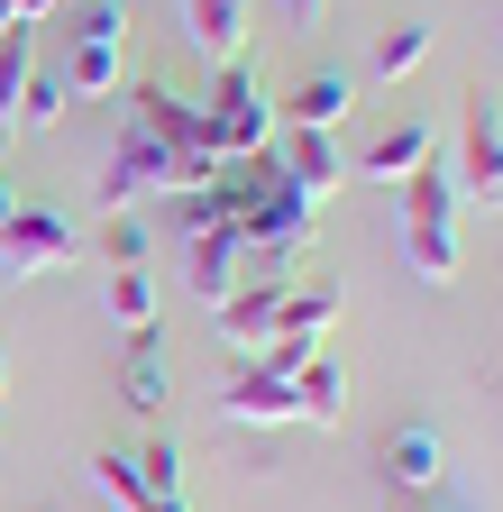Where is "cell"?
<instances>
[{
	"mask_svg": "<svg viewBox=\"0 0 503 512\" xmlns=\"http://www.w3.org/2000/svg\"><path fill=\"white\" fill-rule=\"evenodd\" d=\"M403 192V266L421 275V284H449L458 275V174L449 165H421L412 183H394Z\"/></svg>",
	"mask_w": 503,
	"mask_h": 512,
	"instance_id": "1",
	"label": "cell"
},
{
	"mask_svg": "<svg viewBox=\"0 0 503 512\" xmlns=\"http://www.w3.org/2000/svg\"><path fill=\"white\" fill-rule=\"evenodd\" d=\"M275 147V101H266V83L247 74V64H220L211 74V92H202V156H266Z\"/></svg>",
	"mask_w": 503,
	"mask_h": 512,
	"instance_id": "2",
	"label": "cell"
},
{
	"mask_svg": "<svg viewBox=\"0 0 503 512\" xmlns=\"http://www.w3.org/2000/svg\"><path fill=\"white\" fill-rule=\"evenodd\" d=\"M119 55H129V0H83V19L65 37V55H55V74H65V92H110L119 83Z\"/></svg>",
	"mask_w": 503,
	"mask_h": 512,
	"instance_id": "3",
	"label": "cell"
},
{
	"mask_svg": "<svg viewBox=\"0 0 503 512\" xmlns=\"http://www.w3.org/2000/svg\"><path fill=\"white\" fill-rule=\"evenodd\" d=\"M83 256V238H74V211H55V202H19L10 220H0V275H65Z\"/></svg>",
	"mask_w": 503,
	"mask_h": 512,
	"instance_id": "4",
	"label": "cell"
},
{
	"mask_svg": "<svg viewBox=\"0 0 503 512\" xmlns=\"http://www.w3.org/2000/svg\"><path fill=\"white\" fill-rule=\"evenodd\" d=\"M458 202H485L503 211V101L494 92H467L458 101Z\"/></svg>",
	"mask_w": 503,
	"mask_h": 512,
	"instance_id": "5",
	"label": "cell"
},
{
	"mask_svg": "<svg viewBox=\"0 0 503 512\" xmlns=\"http://www.w3.org/2000/svg\"><path fill=\"white\" fill-rule=\"evenodd\" d=\"M284 293H293V266H257V256H247V284L220 302V339H229L238 357H257V348L275 339V311H284Z\"/></svg>",
	"mask_w": 503,
	"mask_h": 512,
	"instance_id": "6",
	"label": "cell"
},
{
	"mask_svg": "<svg viewBox=\"0 0 503 512\" xmlns=\"http://www.w3.org/2000/svg\"><path fill=\"white\" fill-rule=\"evenodd\" d=\"M375 476H385L394 494H430V485H449V448H439V430L430 421H403V430H385L375 439Z\"/></svg>",
	"mask_w": 503,
	"mask_h": 512,
	"instance_id": "7",
	"label": "cell"
},
{
	"mask_svg": "<svg viewBox=\"0 0 503 512\" xmlns=\"http://www.w3.org/2000/svg\"><path fill=\"white\" fill-rule=\"evenodd\" d=\"M275 165L302 202H330L348 183V156H339V128H275Z\"/></svg>",
	"mask_w": 503,
	"mask_h": 512,
	"instance_id": "8",
	"label": "cell"
},
{
	"mask_svg": "<svg viewBox=\"0 0 503 512\" xmlns=\"http://www.w3.org/2000/svg\"><path fill=\"white\" fill-rule=\"evenodd\" d=\"M129 128L156 138L165 156H202V101H183L174 83H138L129 92Z\"/></svg>",
	"mask_w": 503,
	"mask_h": 512,
	"instance_id": "9",
	"label": "cell"
},
{
	"mask_svg": "<svg viewBox=\"0 0 503 512\" xmlns=\"http://www.w3.org/2000/svg\"><path fill=\"white\" fill-rule=\"evenodd\" d=\"M183 284H193V302H211V311L247 284V238H238V220H229V229H202V238H183Z\"/></svg>",
	"mask_w": 503,
	"mask_h": 512,
	"instance_id": "10",
	"label": "cell"
},
{
	"mask_svg": "<svg viewBox=\"0 0 503 512\" xmlns=\"http://www.w3.org/2000/svg\"><path fill=\"white\" fill-rule=\"evenodd\" d=\"M119 403H129L138 421H165L174 403V375H165V330L147 320V330H129V357H119Z\"/></svg>",
	"mask_w": 503,
	"mask_h": 512,
	"instance_id": "11",
	"label": "cell"
},
{
	"mask_svg": "<svg viewBox=\"0 0 503 512\" xmlns=\"http://www.w3.org/2000/svg\"><path fill=\"white\" fill-rule=\"evenodd\" d=\"M430 156H439V128L430 119H403V128H385V138H366L348 174H366V183H412Z\"/></svg>",
	"mask_w": 503,
	"mask_h": 512,
	"instance_id": "12",
	"label": "cell"
},
{
	"mask_svg": "<svg viewBox=\"0 0 503 512\" xmlns=\"http://www.w3.org/2000/svg\"><path fill=\"white\" fill-rule=\"evenodd\" d=\"M220 412H229L238 430H284V421H293V384L266 375V366H238V375L220 384Z\"/></svg>",
	"mask_w": 503,
	"mask_h": 512,
	"instance_id": "13",
	"label": "cell"
},
{
	"mask_svg": "<svg viewBox=\"0 0 503 512\" xmlns=\"http://www.w3.org/2000/svg\"><path fill=\"white\" fill-rule=\"evenodd\" d=\"M92 485H101L110 512H193V494H156V485L138 476L129 448H101V458H92Z\"/></svg>",
	"mask_w": 503,
	"mask_h": 512,
	"instance_id": "14",
	"label": "cell"
},
{
	"mask_svg": "<svg viewBox=\"0 0 503 512\" xmlns=\"http://www.w3.org/2000/svg\"><path fill=\"white\" fill-rule=\"evenodd\" d=\"M247 10H257V0H183V37H193V46L211 55V64H238Z\"/></svg>",
	"mask_w": 503,
	"mask_h": 512,
	"instance_id": "15",
	"label": "cell"
},
{
	"mask_svg": "<svg viewBox=\"0 0 503 512\" xmlns=\"http://www.w3.org/2000/svg\"><path fill=\"white\" fill-rule=\"evenodd\" d=\"M348 110H357V92H348V74H330V64L284 92V128H339Z\"/></svg>",
	"mask_w": 503,
	"mask_h": 512,
	"instance_id": "16",
	"label": "cell"
},
{
	"mask_svg": "<svg viewBox=\"0 0 503 512\" xmlns=\"http://www.w3.org/2000/svg\"><path fill=\"white\" fill-rule=\"evenodd\" d=\"M339 412H348V366H339V357H311V366L293 375V421L339 430Z\"/></svg>",
	"mask_w": 503,
	"mask_h": 512,
	"instance_id": "17",
	"label": "cell"
},
{
	"mask_svg": "<svg viewBox=\"0 0 503 512\" xmlns=\"http://www.w3.org/2000/svg\"><path fill=\"white\" fill-rule=\"evenodd\" d=\"M28 74H37V28H0V138H10V128H19Z\"/></svg>",
	"mask_w": 503,
	"mask_h": 512,
	"instance_id": "18",
	"label": "cell"
},
{
	"mask_svg": "<svg viewBox=\"0 0 503 512\" xmlns=\"http://www.w3.org/2000/svg\"><path fill=\"white\" fill-rule=\"evenodd\" d=\"M339 320V284H293L284 293V311H275V330H302V339H321Z\"/></svg>",
	"mask_w": 503,
	"mask_h": 512,
	"instance_id": "19",
	"label": "cell"
},
{
	"mask_svg": "<svg viewBox=\"0 0 503 512\" xmlns=\"http://www.w3.org/2000/svg\"><path fill=\"white\" fill-rule=\"evenodd\" d=\"M421 55H430V19H394L385 37H375V74H385V83H403Z\"/></svg>",
	"mask_w": 503,
	"mask_h": 512,
	"instance_id": "20",
	"label": "cell"
},
{
	"mask_svg": "<svg viewBox=\"0 0 503 512\" xmlns=\"http://www.w3.org/2000/svg\"><path fill=\"white\" fill-rule=\"evenodd\" d=\"M110 320H119V330H147V320H156V275L147 266H119L110 275Z\"/></svg>",
	"mask_w": 503,
	"mask_h": 512,
	"instance_id": "21",
	"label": "cell"
},
{
	"mask_svg": "<svg viewBox=\"0 0 503 512\" xmlns=\"http://www.w3.org/2000/svg\"><path fill=\"white\" fill-rule=\"evenodd\" d=\"M65 74H55V64H37V74H28V101H19V128H55V119H65Z\"/></svg>",
	"mask_w": 503,
	"mask_h": 512,
	"instance_id": "22",
	"label": "cell"
},
{
	"mask_svg": "<svg viewBox=\"0 0 503 512\" xmlns=\"http://www.w3.org/2000/svg\"><path fill=\"white\" fill-rule=\"evenodd\" d=\"M138 476H147L156 494H183V448H174V439H147V448H138Z\"/></svg>",
	"mask_w": 503,
	"mask_h": 512,
	"instance_id": "23",
	"label": "cell"
},
{
	"mask_svg": "<svg viewBox=\"0 0 503 512\" xmlns=\"http://www.w3.org/2000/svg\"><path fill=\"white\" fill-rule=\"evenodd\" d=\"M101 247H110V275H119V266H147V256H156V238H147V229H138L129 211L110 220V238H101Z\"/></svg>",
	"mask_w": 503,
	"mask_h": 512,
	"instance_id": "24",
	"label": "cell"
},
{
	"mask_svg": "<svg viewBox=\"0 0 503 512\" xmlns=\"http://www.w3.org/2000/svg\"><path fill=\"white\" fill-rule=\"evenodd\" d=\"M65 0H0V28H46Z\"/></svg>",
	"mask_w": 503,
	"mask_h": 512,
	"instance_id": "25",
	"label": "cell"
},
{
	"mask_svg": "<svg viewBox=\"0 0 503 512\" xmlns=\"http://www.w3.org/2000/svg\"><path fill=\"white\" fill-rule=\"evenodd\" d=\"M421 512H485V503H476V494L449 476V485H430V494H421Z\"/></svg>",
	"mask_w": 503,
	"mask_h": 512,
	"instance_id": "26",
	"label": "cell"
},
{
	"mask_svg": "<svg viewBox=\"0 0 503 512\" xmlns=\"http://www.w3.org/2000/svg\"><path fill=\"white\" fill-rule=\"evenodd\" d=\"M321 10H330V0H284V19H293V28H311Z\"/></svg>",
	"mask_w": 503,
	"mask_h": 512,
	"instance_id": "27",
	"label": "cell"
},
{
	"mask_svg": "<svg viewBox=\"0 0 503 512\" xmlns=\"http://www.w3.org/2000/svg\"><path fill=\"white\" fill-rule=\"evenodd\" d=\"M10 211H19V192H10V174H0V220H10Z\"/></svg>",
	"mask_w": 503,
	"mask_h": 512,
	"instance_id": "28",
	"label": "cell"
},
{
	"mask_svg": "<svg viewBox=\"0 0 503 512\" xmlns=\"http://www.w3.org/2000/svg\"><path fill=\"white\" fill-rule=\"evenodd\" d=\"M0 394H10V357H0Z\"/></svg>",
	"mask_w": 503,
	"mask_h": 512,
	"instance_id": "29",
	"label": "cell"
},
{
	"mask_svg": "<svg viewBox=\"0 0 503 512\" xmlns=\"http://www.w3.org/2000/svg\"><path fill=\"white\" fill-rule=\"evenodd\" d=\"M494 37H503V28H494Z\"/></svg>",
	"mask_w": 503,
	"mask_h": 512,
	"instance_id": "30",
	"label": "cell"
}]
</instances>
